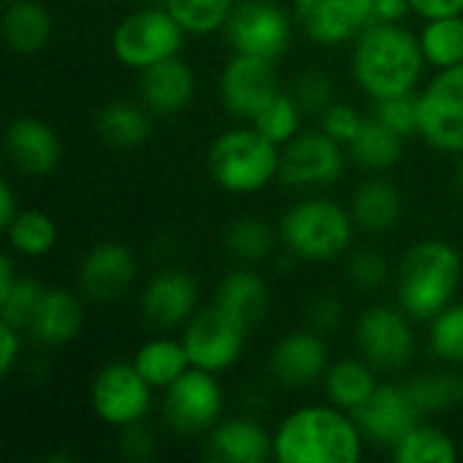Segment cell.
<instances>
[{"label":"cell","mask_w":463,"mask_h":463,"mask_svg":"<svg viewBox=\"0 0 463 463\" xmlns=\"http://www.w3.org/2000/svg\"><path fill=\"white\" fill-rule=\"evenodd\" d=\"M8 247L22 258H43L57 244V225L46 212L24 209L5 228Z\"/></svg>","instance_id":"cell-35"},{"label":"cell","mask_w":463,"mask_h":463,"mask_svg":"<svg viewBox=\"0 0 463 463\" xmlns=\"http://www.w3.org/2000/svg\"><path fill=\"white\" fill-rule=\"evenodd\" d=\"M328 366H331L328 342L323 334L312 328L290 331L288 336H282L269 358L271 377L285 388L315 385L317 380L326 377Z\"/></svg>","instance_id":"cell-17"},{"label":"cell","mask_w":463,"mask_h":463,"mask_svg":"<svg viewBox=\"0 0 463 463\" xmlns=\"http://www.w3.org/2000/svg\"><path fill=\"white\" fill-rule=\"evenodd\" d=\"M133 366L141 372V377H144L155 391H165V388H168L174 380H179L193 364H190V355H187L182 339L155 336V339L144 342V345L136 350Z\"/></svg>","instance_id":"cell-29"},{"label":"cell","mask_w":463,"mask_h":463,"mask_svg":"<svg viewBox=\"0 0 463 463\" xmlns=\"http://www.w3.org/2000/svg\"><path fill=\"white\" fill-rule=\"evenodd\" d=\"M19 212H22V209L16 206V195H14V190H11V184L3 182V184H0V225H3V231L16 220Z\"/></svg>","instance_id":"cell-49"},{"label":"cell","mask_w":463,"mask_h":463,"mask_svg":"<svg viewBox=\"0 0 463 463\" xmlns=\"http://www.w3.org/2000/svg\"><path fill=\"white\" fill-rule=\"evenodd\" d=\"M412 11L423 19H439V16H461L463 0H410Z\"/></svg>","instance_id":"cell-47"},{"label":"cell","mask_w":463,"mask_h":463,"mask_svg":"<svg viewBox=\"0 0 463 463\" xmlns=\"http://www.w3.org/2000/svg\"><path fill=\"white\" fill-rule=\"evenodd\" d=\"M347 209L355 220V228L377 236V233H388L396 228L402 217V195L388 179L372 176L355 187Z\"/></svg>","instance_id":"cell-25"},{"label":"cell","mask_w":463,"mask_h":463,"mask_svg":"<svg viewBox=\"0 0 463 463\" xmlns=\"http://www.w3.org/2000/svg\"><path fill=\"white\" fill-rule=\"evenodd\" d=\"M301 119L304 111L296 103V98L290 95V90H279L260 111L258 117L250 122L255 125L269 141H274L277 146H285L290 138H296L301 133Z\"/></svg>","instance_id":"cell-36"},{"label":"cell","mask_w":463,"mask_h":463,"mask_svg":"<svg viewBox=\"0 0 463 463\" xmlns=\"http://www.w3.org/2000/svg\"><path fill=\"white\" fill-rule=\"evenodd\" d=\"M347 152L361 168L383 174L402 160L404 138L399 133H393L388 125H383L377 117H366L361 130L355 133V138L347 144Z\"/></svg>","instance_id":"cell-30"},{"label":"cell","mask_w":463,"mask_h":463,"mask_svg":"<svg viewBox=\"0 0 463 463\" xmlns=\"http://www.w3.org/2000/svg\"><path fill=\"white\" fill-rule=\"evenodd\" d=\"M391 277V266H388V258L374 250V247H361L355 252H350L347 258V279L353 288L364 290V293H372V290H380Z\"/></svg>","instance_id":"cell-41"},{"label":"cell","mask_w":463,"mask_h":463,"mask_svg":"<svg viewBox=\"0 0 463 463\" xmlns=\"http://www.w3.org/2000/svg\"><path fill=\"white\" fill-rule=\"evenodd\" d=\"M214 304L244 328H255L269 312V285L252 269H233L222 277Z\"/></svg>","instance_id":"cell-24"},{"label":"cell","mask_w":463,"mask_h":463,"mask_svg":"<svg viewBox=\"0 0 463 463\" xmlns=\"http://www.w3.org/2000/svg\"><path fill=\"white\" fill-rule=\"evenodd\" d=\"M415 407L420 415H439L463 402V377L456 372L439 369V372H423L410 380H404Z\"/></svg>","instance_id":"cell-32"},{"label":"cell","mask_w":463,"mask_h":463,"mask_svg":"<svg viewBox=\"0 0 463 463\" xmlns=\"http://www.w3.org/2000/svg\"><path fill=\"white\" fill-rule=\"evenodd\" d=\"M429 345L439 361L463 366V304L453 301L429 320Z\"/></svg>","instance_id":"cell-38"},{"label":"cell","mask_w":463,"mask_h":463,"mask_svg":"<svg viewBox=\"0 0 463 463\" xmlns=\"http://www.w3.org/2000/svg\"><path fill=\"white\" fill-rule=\"evenodd\" d=\"M364 119H366V117H361L358 109L334 100V103L320 114V128H323L331 138H336L339 144L347 146V144L355 138V133L361 130Z\"/></svg>","instance_id":"cell-43"},{"label":"cell","mask_w":463,"mask_h":463,"mask_svg":"<svg viewBox=\"0 0 463 463\" xmlns=\"http://www.w3.org/2000/svg\"><path fill=\"white\" fill-rule=\"evenodd\" d=\"M282 146L269 141L255 125L220 133L209 149V174L225 193L252 195L279 176Z\"/></svg>","instance_id":"cell-5"},{"label":"cell","mask_w":463,"mask_h":463,"mask_svg":"<svg viewBox=\"0 0 463 463\" xmlns=\"http://www.w3.org/2000/svg\"><path fill=\"white\" fill-rule=\"evenodd\" d=\"M290 95L296 98V103L301 106L304 114L309 117H320L331 103H334V81L326 71L320 68H307L301 71L293 84H290Z\"/></svg>","instance_id":"cell-40"},{"label":"cell","mask_w":463,"mask_h":463,"mask_svg":"<svg viewBox=\"0 0 463 463\" xmlns=\"http://www.w3.org/2000/svg\"><path fill=\"white\" fill-rule=\"evenodd\" d=\"M5 152L11 163L30 176H46L62 157L57 133L38 117H16L5 128Z\"/></svg>","instance_id":"cell-20"},{"label":"cell","mask_w":463,"mask_h":463,"mask_svg":"<svg viewBox=\"0 0 463 463\" xmlns=\"http://www.w3.org/2000/svg\"><path fill=\"white\" fill-rule=\"evenodd\" d=\"M5 3H11V0H5Z\"/></svg>","instance_id":"cell-52"},{"label":"cell","mask_w":463,"mask_h":463,"mask_svg":"<svg viewBox=\"0 0 463 463\" xmlns=\"http://www.w3.org/2000/svg\"><path fill=\"white\" fill-rule=\"evenodd\" d=\"M290 11L309 41L342 46L372 24L374 0H293Z\"/></svg>","instance_id":"cell-15"},{"label":"cell","mask_w":463,"mask_h":463,"mask_svg":"<svg viewBox=\"0 0 463 463\" xmlns=\"http://www.w3.org/2000/svg\"><path fill=\"white\" fill-rule=\"evenodd\" d=\"M225 247L228 252L241 263H258L269 258L274 247V236L269 225L258 217H239L225 231Z\"/></svg>","instance_id":"cell-37"},{"label":"cell","mask_w":463,"mask_h":463,"mask_svg":"<svg viewBox=\"0 0 463 463\" xmlns=\"http://www.w3.org/2000/svg\"><path fill=\"white\" fill-rule=\"evenodd\" d=\"M355 347L377 372H399L412 361V317L402 307L374 304L355 323Z\"/></svg>","instance_id":"cell-12"},{"label":"cell","mask_w":463,"mask_h":463,"mask_svg":"<svg viewBox=\"0 0 463 463\" xmlns=\"http://www.w3.org/2000/svg\"><path fill=\"white\" fill-rule=\"evenodd\" d=\"M293 11L277 0H239L222 33L233 52L277 62L293 41Z\"/></svg>","instance_id":"cell-8"},{"label":"cell","mask_w":463,"mask_h":463,"mask_svg":"<svg viewBox=\"0 0 463 463\" xmlns=\"http://www.w3.org/2000/svg\"><path fill=\"white\" fill-rule=\"evenodd\" d=\"M345 323V307L339 298L334 296H317L315 301H309L307 307V328L323 334V336H331L342 328Z\"/></svg>","instance_id":"cell-44"},{"label":"cell","mask_w":463,"mask_h":463,"mask_svg":"<svg viewBox=\"0 0 463 463\" xmlns=\"http://www.w3.org/2000/svg\"><path fill=\"white\" fill-rule=\"evenodd\" d=\"M198 307V282L182 269L155 274L141 293V315L149 326L171 331L184 326Z\"/></svg>","instance_id":"cell-18"},{"label":"cell","mask_w":463,"mask_h":463,"mask_svg":"<svg viewBox=\"0 0 463 463\" xmlns=\"http://www.w3.org/2000/svg\"><path fill=\"white\" fill-rule=\"evenodd\" d=\"M3 41L19 54L41 52L52 38V16L38 0H11L3 11Z\"/></svg>","instance_id":"cell-27"},{"label":"cell","mask_w":463,"mask_h":463,"mask_svg":"<svg viewBox=\"0 0 463 463\" xmlns=\"http://www.w3.org/2000/svg\"><path fill=\"white\" fill-rule=\"evenodd\" d=\"M279 76L274 68V60L255 57V54H239L225 62L220 73V100L222 106L239 117L252 122L258 111L279 92Z\"/></svg>","instance_id":"cell-14"},{"label":"cell","mask_w":463,"mask_h":463,"mask_svg":"<svg viewBox=\"0 0 463 463\" xmlns=\"http://www.w3.org/2000/svg\"><path fill=\"white\" fill-rule=\"evenodd\" d=\"M247 331L239 320H233L228 312H222L217 304L198 309L184 326H182V342L190 355V364L195 369L220 374L228 372L244 353Z\"/></svg>","instance_id":"cell-10"},{"label":"cell","mask_w":463,"mask_h":463,"mask_svg":"<svg viewBox=\"0 0 463 463\" xmlns=\"http://www.w3.org/2000/svg\"><path fill=\"white\" fill-rule=\"evenodd\" d=\"M347 146L320 130H301L282 146L279 179L293 190L331 187L347 165Z\"/></svg>","instance_id":"cell-11"},{"label":"cell","mask_w":463,"mask_h":463,"mask_svg":"<svg viewBox=\"0 0 463 463\" xmlns=\"http://www.w3.org/2000/svg\"><path fill=\"white\" fill-rule=\"evenodd\" d=\"M353 418L358 420L366 442L372 445H380V448H393L410 429H415L423 415L420 410L415 407L410 391L404 383H388V385H380L372 399L358 407L353 412Z\"/></svg>","instance_id":"cell-16"},{"label":"cell","mask_w":463,"mask_h":463,"mask_svg":"<svg viewBox=\"0 0 463 463\" xmlns=\"http://www.w3.org/2000/svg\"><path fill=\"white\" fill-rule=\"evenodd\" d=\"M152 393L155 388L141 377L133 361L103 366L90 385V402L95 415L106 426L119 431L133 423H141L149 415Z\"/></svg>","instance_id":"cell-13"},{"label":"cell","mask_w":463,"mask_h":463,"mask_svg":"<svg viewBox=\"0 0 463 463\" xmlns=\"http://www.w3.org/2000/svg\"><path fill=\"white\" fill-rule=\"evenodd\" d=\"M187 35L206 38L225 30L239 0H160Z\"/></svg>","instance_id":"cell-34"},{"label":"cell","mask_w":463,"mask_h":463,"mask_svg":"<svg viewBox=\"0 0 463 463\" xmlns=\"http://www.w3.org/2000/svg\"><path fill=\"white\" fill-rule=\"evenodd\" d=\"M84 328V304L76 293L62 288H46L27 334L33 342L43 347H62L71 345Z\"/></svg>","instance_id":"cell-23"},{"label":"cell","mask_w":463,"mask_h":463,"mask_svg":"<svg viewBox=\"0 0 463 463\" xmlns=\"http://www.w3.org/2000/svg\"><path fill=\"white\" fill-rule=\"evenodd\" d=\"M366 437L353 412L336 404H307L288 412L274 431V461L358 463Z\"/></svg>","instance_id":"cell-2"},{"label":"cell","mask_w":463,"mask_h":463,"mask_svg":"<svg viewBox=\"0 0 463 463\" xmlns=\"http://www.w3.org/2000/svg\"><path fill=\"white\" fill-rule=\"evenodd\" d=\"M22 361V328L0 320V374L8 377Z\"/></svg>","instance_id":"cell-46"},{"label":"cell","mask_w":463,"mask_h":463,"mask_svg":"<svg viewBox=\"0 0 463 463\" xmlns=\"http://www.w3.org/2000/svg\"><path fill=\"white\" fill-rule=\"evenodd\" d=\"M119 450L128 461H146L155 453V437L149 434V429L141 423H133L128 429H122L119 437Z\"/></svg>","instance_id":"cell-45"},{"label":"cell","mask_w":463,"mask_h":463,"mask_svg":"<svg viewBox=\"0 0 463 463\" xmlns=\"http://www.w3.org/2000/svg\"><path fill=\"white\" fill-rule=\"evenodd\" d=\"M95 130L109 146L133 149V146H141L149 138V133H152V111L144 103L114 100V103H106L98 111Z\"/></svg>","instance_id":"cell-28"},{"label":"cell","mask_w":463,"mask_h":463,"mask_svg":"<svg viewBox=\"0 0 463 463\" xmlns=\"http://www.w3.org/2000/svg\"><path fill=\"white\" fill-rule=\"evenodd\" d=\"M412 11L410 0H374V11H372V22H404L407 14Z\"/></svg>","instance_id":"cell-48"},{"label":"cell","mask_w":463,"mask_h":463,"mask_svg":"<svg viewBox=\"0 0 463 463\" xmlns=\"http://www.w3.org/2000/svg\"><path fill=\"white\" fill-rule=\"evenodd\" d=\"M391 456L399 463H453L458 458V448L450 434L420 420L391 448Z\"/></svg>","instance_id":"cell-33"},{"label":"cell","mask_w":463,"mask_h":463,"mask_svg":"<svg viewBox=\"0 0 463 463\" xmlns=\"http://www.w3.org/2000/svg\"><path fill=\"white\" fill-rule=\"evenodd\" d=\"M355 233V220L347 206L326 195L296 201L279 220L285 252L296 260L326 263L342 258Z\"/></svg>","instance_id":"cell-4"},{"label":"cell","mask_w":463,"mask_h":463,"mask_svg":"<svg viewBox=\"0 0 463 463\" xmlns=\"http://www.w3.org/2000/svg\"><path fill=\"white\" fill-rule=\"evenodd\" d=\"M195 95V73L176 54L149 65L138 76V98L152 114H176Z\"/></svg>","instance_id":"cell-21"},{"label":"cell","mask_w":463,"mask_h":463,"mask_svg":"<svg viewBox=\"0 0 463 463\" xmlns=\"http://www.w3.org/2000/svg\"><path fill=\"white\" fill-rule=\"evenodd\" d=\"M418 41L429 68L445 71L463 65V14L426 19V24L418 33Z\"/></svg>","instance_id":"cell-31"},{"label":"cell","mask_w":463,"mask_h":463,"mask_svg":"<svg viewBox=\"0 0 463 463\" xmlns=\"http://www.w3.org/2000/svg\"><path fill=\"white\" fill-rule=\"evenodd\" d=\"M43 293H46V288L38 279L19 274L16 285L5 296H0V320L27 331V326H30V320H33Z\"/></svg>","instance_id":"cell-39"},{"label":"cell","mask_w":463,"mask_h":463,"mask_svg":"<svg viewBox=\"0 0 463 463\" xmlns=\"http://www.w3.org/2000/svg\"><path fill=\"white\" fill-rule=\"evenodd\" d=\"M206 453L220 463H266L274 458V434L250 418H231L209 431Z\"/></svg>","instance_id":"cell-22"},{"label":"cell","mask_w":463,"mask_h":463,"mask_svg":"<svg viewBox=\"0 0 463 463\" xmlns=\"http://www.w3.org/2000/svg\"><path fill=\"white\" fill-rule=\"evenodd\" d=\"M372 117H377L383 125H388L402 138L418 136V92L374 100Z\"/></svg>","instance_id":"cell-42"},{"label":"cell","mask_w":463,"mask_h":463,"mask_svg":"<svg viewBox=\"0 0 463 463\" xmlns=\"http://www.w3.org/2000/svg\"><path fill=\"white\" fill-rule=\"evenodd\" d=\"M16 279H19V274H16V269H14V260L5 255V258L0 260V296H5V293L16 285Z\"/></svg>","instance_id":"cell-50"},{"label":"cell","mask_w":463,"mask_h":463,"mask_svg":"<svg viewBox=\"0 0 463 463\" xmlns=\"http://www.w3.org/2000/svg\"><path fill=\"white\" fill-rule=\"evenodd\" d=\"M323 388H326V396L331 404H336L347 412H355L380 388L377 369L364 355L334 361L323 377Z\"/></svg>","instance_id":"cell-26"},{"label":"cell","mask_w":463,"mask_h":463,"mask_svg":"<svg viewBox=\"0 0 463 463\" xmlns=\"http://www.w3.org/2000/svg\"><path fill=\"white\" fill-rule=\"evenodd\" d=\"M456 179H458V190L463 193V160H461V165H458V176H456Z\"/></svg>","instance_id":"cell-51"},{"label":"cell","mask_w":463,"mask_h":463,"mask_svg":"<svg viewBox=\"0 0 463 463\" xmlns=\"http://www.w3.org/2000/svg\"><path fill=\"white\" fill-rule=\"evenodd\" d=\"M418 136L437 152L463 157V65L437 71L418 92Z\"/></svg>","instance_id":"cell-7"},{"label":"cell","mask_w":463,"mask_h":463,"mask_svg":"<svg viewBox=\"0 0 463 463\" xmlns=\"http://www.w3.org/2000/svg\"><path fill=\"white\" fill-rule=\"evenodd\" d=\"M136 279V258L119 241L95 244L79 263V290L92 301H114Z\"/></svg>","instance_id":"cell-19"},{"label":"cell","mask_w":463,"mask_h":463,"mask_svg":"<svg viewBox=\"0 0 463 463\" xmlns=\"http://www.w3.org/2000/svg\"><path fill=\"white\" fill-rule=\"evenodd\" d=\"M222 404H225V393L217 374L190 366L179 380H174L163 391L160 410L168 429L193 437V434L212 431L217 426L222 415Z\"/></svg>","instance_id":"cell-9"},{"label":"cell","mask_w":463,"mask_h":463,"mask_svg":"<svg viewBox=\"0 0 463 463\" xmlns=\"http://www.w3.org/2000/svg\"><path fill=\"white\" fill-rule=\"evenodd\" d=\"M463 263L445 239H423L407 250L396 274L399 307L412 320H431L458 296Z\"/></svg>","instance_id":"cell-3"},{"label":"cell","mask_w":463,"mask_h":463,"mask_svg":"<svg viewBox=\"0 0 463 463\" xmlns=\"http://www.w3.org/2000/svg\"><path fill=\"white\" fill-rule=\"evenodd\" d=\"M350 68L355 84L372 100H383L418 92L429 62L418 35L404 22H372L353 41Z\"/></svg>","instance_id":"cell-1"},{"label":"cell","mask_w":463,"mask_h":463,"mask_svg":"<svg viewBox=\"0 0 463 463\" xmlns=\"http://www.w3.org/2000/svg\"><path fill=\"white\" fill-rule=\"evenodd\" d=\"M182 24L168 14V8L146 5L125 14L111 30V52L119 65L130 71H146L155 62L176 57L184 46Z\"/></svg>","instance_id":"cell-6"}]
</instances>
